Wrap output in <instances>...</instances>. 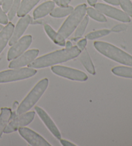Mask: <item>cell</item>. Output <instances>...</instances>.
Listing matches in <instances>:
<instances>
[{"instance_id":"obj_1","label":"cell","mask_w":132,"mask_h":146,"mask_svg":"<svg viewBox=\"0 0 132 146\" xmlns=\"http://www.w3.org/2000/svg\"><path fill=\"white\" fill-rule=\"evenodd\" d=\"M81 50L76 46L65 48L37 58L29 64V66L32 68L39 69L53 66L75 59L81 54Z\"/></svg>"},{"instance_id":"obj_2","label":"cell","mask_w":132,"mask_h":146,"mask_svg":"<svg viewBox=\"0 0 132 146\" xmlns=\"http://www.w3.org/2000/svg\"><path fill=\"white\" fill-rule=\"evenodd\" d=\"M95 48L101 54L122 64L132 66V56L114 45L104 41H95Z\"/></svg>"},{"instance_id":"obj_3","label":"cell","mask_w":132,"mask_h":146,"mask_svg":"<svg viewBox=\"0 0 132 146\" xmlns=\"http://www.w3.org/2000/svg\"><path fill=\"white\" fill-rule=\"evenodd\" d=\"M86 9L87 6L85 3L79 5L77 7H76L72 13L68 15L67 19L60 27L57 32L58 34H60L64 39H67L73 31H75L76 28L85 16Z\"/></svg>"},{"instance_id":"obj_4","label":"cell","mask_w":132,"mask_h":146,"mask_svg":"<svg viewBox=\"0 0 132 146\" xmlns=\"http://www.w3.org/2000/svg\"><path fill=\"white\" fill-rule=\"evenodd\" d=\"M48 86H49V79L47 78L43 79L38 82L19 105L16 114L17 115H21L23 113L27 112L32 107H34L47 90Z\"/></svg>"},{"instance_id":"obj_5","label":"cell","mask_w":132,"mask_h":146,"mask_svg":"<svg viewBox=\"0 0 132 146\" xmlns=\"http://www.w3.org/2000/svg\"><path fill=\"white\" fill-rule=\"evenodd\" d=\"M0 72V83L11 82L29 79L36 74L37 71L32 68H17Z\"/></svg>"},{"instance_id":"obj_6","label":"cell","mask_w":132,"mask_h":146,"mask_svg":"<svg viewBox=\"0 0 132 146\" xmlns=\"http://www.w3.org/2000/svg\"><path fill=\"white\" fill-rule=\"evenodd\" d=\"M51 70L55 74L70 80L83 82L88 79L87 75L85 72L72 68L64 66H54L51 68Z\"/></svg>"},{"instance_id":"obj_7","label":"cell","mask_w":132,"mask_h":146,"mask_svg":"<svg viewBox=\"0 0 132 146\" xmlns=\"http://www.w3.org/2000/svg\"><path fill=\"white\" fill-rule=\"evenodd\" d=\"M32 42V37L30 35H27L20 38L15 43L12 45L7 54V60L12 61L18 57L29 48Z\"/></svg>"},{"instance_id":"obj_8","label":"cell","mask_w":132,"mask_h":146,"mask_svg":"<svg viewBox=\"0 0 132 146\" xmlns=\"http://www.w3.org/2000/svg\"><path fill=\"white\" fill-rule=\"evenodd\" d=\"M35 117L34 111H30L23 113L19 115V117L11 119V122H9L5 129L4 130V133L6 134L11 133L14 131L18 130L20 127H25L26 125L30 124Z\"/></svg>"},{"instance_id":"obj_9","label":"cell","mask_w":132,"mask_h":146,"mask_svg":"<svg viewBox=\"0 0 132 146\" xmlns=\"http://www.w3.org/2000/svg\"><path fill=\"white\" fill-rule=\"evenodd\" d=\"M94 7L95 9L100 11L103 14H105V16L110 17L111 18L123 23H129L131 21L130 17L128 14L115 7L101 3H96Z\"/></svg>"},{"instance_id":"obj_10","label":"cell","mask_w":132,"mask_h":146,"mask_svg":"<svg viewBox=\"0 0 132 146\" xmlns=\"http://www.w3.org/2000/svg\"><path fill=\"white\" fill-rule=\"evenodd\" d=\"M20 135L27 140L28 143L33 146H50L51 145L38 133L27 127H20Z\"/></svg>"},{"instance_id":"obj_11","label":"cell","mask_w":132,"mask_h":146,"mask_svg":"<svg viewBox=\"0 0 132 146\" xmlns=\"http://www.w3.org/2000/svg\"><path fill=\"white\" fill-rule=\"evenodd\" d=\"M38 54H39V50L37 49L28 50L18 57L13 59V61L12 60L9 65V67L10 68H17L23 67L34 61Z\"/></svg>"},{"instance_id":"obj_12","label":"cell","mask_w":132,"mask_h":146,"mask_svg":"<svg viewBox=\"0 0 132 146\" xmlns=\"http://www.w3.org/2000/svg\"><path fill=\"white\" fill-rule=\"evenodd\" d=\"M32 17L29 14L25 15V16L21 17L17 23L16 27L14 28V32L12 33V37L9 42L10 46L13 45L15 42L21 38V36L25 33V31L29 27V25L31 23Z\"/></svg>"},{"instance_id":"obj_13","label":"cell","mask_w":132,"mask_h":146,"mask_svg":"<svg viewBox=\"0 0 132 146\" xmlns=\"http://www.w3.org/2000/svg\"><path fill=\"white\" fill-rule=\"evenodd\" d=\"M35 110L37 112L38 115H39L40 119L42 120L43 123L47 127L48 129H49L50 131L52 133V134L57 139H61V134L59 130L58 129L56 125L52 120L51 118L50 117V116L47 114V112H45V111L43 110L42 108H41L39 106H35Z\"/></svg>"},{"instance_id":"obj_14","label":"cell","mask_w":132,"mask_h":146,"mask_svg":"<svg viewBox=\"0 0 132 146\" xmlns=\"http://www.w3.org/2000/svg\"><path fill=\"white\" fill-rule=\"evenodd\" d=\"M14 25L10 22L0 31V54L9 42L14 32Z\"/></svg>"},{"instance_id":"obj_15","label":"cell","mask_w":132,"mask_h":146,"mask_svg":"<svg viewBox=\"0 0 132 146\" xmlns=\"http://www.w3.org/2000/svg\"><path fill=\"white\" fill-rule=\"evenodd\" d=\"M55 3L53 1H48L42 3L33 12L34 19H37L47 16L53 11Z\"/></svg>"},{"instance_id":"obj_16","label":"cell","mask_w":132,"mask_h":146,"mask_svg":"<svg viewBox=\"0 0 132 146\" xmlns=\"http://www.w3.org/2000/svg\"><path fill=\"white\" fill-rule=\"evenodd\" d=\"M12 112L8 108H1L0 113V138L4 133V130L12 119Z\"/></svg>"},{"instance_id":"obj_17","label":"cell","mask_w":132,"mask_h":146,"mask_svg":"<svg viewBox=\"0 0 132 146\" xmlns=\"http://www.w3.org/2000/svg\"><path fill=\"white\" fill-rule=\"evenodd\" d=\"M41 0H22L17 15L21 17L27 15Z\"/></svg>"},{"instance_id":"obj_18","label":"cell","mask_w":132,"mask_h":146,"mask_svg":"<svg viewBox=\"0 0 132 146\" xmlns=\"http://www.w3.org/2000/svg\"><path fill=\"white\" fill-rule=\"evenodd\" d=\"M44 29L45 31L46 32L47 34L48 35V36L52 40V41L54 43L57 44V45L61 46H65V39L63 38L60 34H58V32H55L50 25H45L44 26Z\"/></svg>"},{"instance_id":"obj_19","label":"cell","mask_w":132,"mask_h":146,"mask_svg":"<svg viewBox=\"0 0 132 146\" xmlns=\"http://www.w3.org/2000/svg\"><path fill=\"white\" fill-rule=\"evenodd\" d=\"M81 61L82 62L83 66L85 68V69L87 70L88 72H89L90 74L95 75V69L92 61V59L90 57V55L86 49L83 50L81 52Z\"/></svg>"},{"instance_id":"obj_20","label":"cell","mask_w":132,"mask_h":146,"mask_svg":"<svg viewBox=\"0 0 132 146\" xmlns=\"http://www.w3.org/2000/svg\"><path fill=\"white\" fill-rule=\"evenodd\" d=\"M73 7L72 6H67L65 7H57L53 9V11L50 12V15L53 17L55 18H61L68 16L72 13L73 11Z\"/></svg>"},{"instance_id":"obj_21","label":"cell","mask_w":132,"mask_h":146,"mask_svg":"<svg viewBox=\"0 0 132 146\" xmlns=\"http://www.w3.org/2000/svg\"><path fill=\"white\" fill-rule=\"evenodd\" d=\"M88 23H89V17L88 16H85L79 25L76 28L74 36L72 38L73 41H76V40L81 38L83 36V35L86 31V27L88 26Z\"/></svg>"},{"instance_id":"obj_22","label":"cell","mask_w":132,"mask_h":146,"mask_svg":"<svg viewBox=\"0 0 132 146\" xmlns=\"http://www.w3.org/2000/svg\"><path fill=\"white\" fill-rule=\"evenodd\" d=\"M113 74L117 76L132 79V68L127 66H117L111 70Z\"/></svg>"},{"instance_id":"obj_23","label":"cell","mask_w":132,"mask_h":146,"mask_svg":"<svg viewBox=\"0 0 132 146\" xmlns=\"http://www.w3.org/2000/svg\"><path fill=\"white\" fill-rule=\"evenodd\" d=\"M86 12H87L88 17H90L91 18L95 20V21L101 23H105L107 21V19L104 16V14L96 9H93L92 7H88L86 9Z\"/></svg>"},{"instance_id":"obj_24","label":"cell","mask_w":132,"mask_h":146,"mask_svg":"<svg viewBox=\"0 0 132 146\" xmlns=\"http://www.w3.org/2000/svg\"><path fill=\"white\" fill-rule=\"evenodd\" d=\"M110 32H111V31L108 29L99 30V31L90 32L89 34H88L85 36V38L86 39H88V40L96 39L100 38V37L107 36V35L110 34Z\"/></svg>"},{"instance_id":"obj_25","label":"cell","mask_w":132,"mask_h":146,"mask_svg":"<svg viewBox=\"0 0 132 146\" xmlns=\"http://www.w3.org/2000/svg\"><path fill=\"white\" fill-rule=\"evenodd\" d=\"M20 4H21V0H14L13 3L10 8L9 12H7V17L9 21H11L14 18L15 16L18 11Z\"/></svg>"},{"instance_id":"obj_26","label":"cell","mask_w":132,"mask_h":146,"mask_svg":"<svg viewBox=\"0 0 132 146\" xmlns=\"http://www.w3.org/2000/svg\"><path fill=\"white\" fill-rule=\"evenodd\" d=\"M119 5L124 12L132 17V3L130 0H119Z\"/></svg>"},{"instance_id":"obj_27","label":"cell","mask_w":132,"mask_h":146,"mask_svg":"<svg viewBox=\"0 0 132 146\" xmlns=\"http://www.w3.org/2000/svg\"><path fill=\"white\" fill-rule=\"evenodd\" d=\"M14 0H3L2 3V10L4 11L5 13H7L9 12L10 8H11Z\"/></svg>"},{"instance_id":"obj_28","label":"cell","mask_w":132,"mask_h":146,"mask_svg":"<svg viewBox=\"0 0 132 146\" xmlns=\"http://www.w3.org/2000/svg\"><path fill=\"white\" fill-rule=\"evenodd\" d=\"M9 23V19L6 13L0 7V23L1 25H7Z\"/></svg>"},{"instance_id":"obj_29","label":"cell","mask_w":132,"mask_h":146,"mask_svg":"<svg viewBox=\"0 0 132 146\" xmlns=\"http://www.w3.org/2000/svg\"><path fill=\"white\" fill-rule=\"evenodd\" d=\"M126 29H127V25L124 24H119L114 27L113 29H111V31L114 32H119L125 31Z\"/></svg>"},{"instance_id":"obj_30","label":"cell","mask_w":132,"mask_h":146,"mask_svg":"<svg viewBox=\"0 0 132 146\" xmlns=\"http://www.w3.org/2000/svg\"><path fill=\"white\" fill-rule=\"evenodd\" d=\"M86 44H87V39L86 38L85 39H82L80 41H79L77 42V47L79 48L81 52L83 51V50L85 49Z\"/></svg>"},{"instance_id":"obj_31","label":"cell","mask_w":132,"mask_h":146,"mask_svg":"<svg viewBox=\"0 0 132 146\" xmlns=\"http://www.w3.org/2000/svg\"><path fill=\"white\" fill-rule=\"evenodd\" d=\"M60 142L61 143V144L64 146H75V144H74V143H73L72 142H69V141L66 140L60 139Z\"/></svg>"},{"instance_id":"obj_32","label":"cell","mask_w":132,"mask_h":146,"mask_svg":"<svg viewBox=\"0 0 132 146\" xmlns=\"http://www.w3.org/2000/svg\"><path fill=\"white\" fill-rule=\"evenodd\" d=\"M106 3L112 5H119V0H104Z\"/></svg>"},{"instance_id":"obj_33","label":"cell","mask_w":132,"mask_h":146,"mask_svg":"<svg viewBox=\"0 0 132 146\" xmlns=\"http://www.w3.org/2000/svg\"><path fill=\"white\" fill-rule=\"evenodd\" d=\"M53 1L54 2V3L58 5L59 7H64V5H63V0H53Z\"/></svg>"},{"instance_id":"obj_34","label":"cell","mask_w":132,"mask_h":146,"mask_svg":"<svg viewBox=\"0 0 132 146\" xmlns=\"http://www.w3.org/2000/svg\"><path fill=\"white\" fill-rule=\"evenodd\" d=\"M87 1L90 6L94 7L95 5L97 3V0H87Z\"/></svg>"},{"instance_id":"obj_35","label":"cell","mask_w":132,"mask_h":146,"mask_svg":"<svg viewBox=\"0 0 132 146\" xmlns=\"http://www.w3.org/2000/svg\"><path fill=\"white\" fill-rule=\"evenodd\" d=\"M72 0H63V5H64V7H67L68 6V5L71 2Z\"/></svg>"},{"instance_id":"obj_36","label":"cell","mask_w":132,"mask_h":146,"mask_svg":"<svg viewBox=\"0 0 132 146\" xmlns=\"http://www.w3.org/2000/svg\"><path fill=\"white\" fill-rule=\"evenodd\" d=\"M65 46H66V48H71L72 46V42H71L70 41H67V42H66V44H65Z\"/></svg>"},{"instance_id":"obj_37","label":"cell","mask_w":132,"mask_h":146,"mask_svg":"<svg viewBox=\"0 0 132 146\" xmlns=\"http://www.w3.org/2000/svg\"><path fill=\"white\" fill-rule=\"evenodd\" d=\"M3 29V26L2 25L0 24V31H1Z\"/></svg>"},{"instance_id":"obj_38","label":"cell","mask_w":132,"mask_h":146,"mask_svg":"<svg viewBox=\"0 0 132 146\" xmlns=\"http://www.w3.org/2000/svg\"><path fill=\"white\" fill-rule=\"evenodd\" d=\"M3 0H0V5H1L2 3H3Z\"/></svg>"}]
</instances>
